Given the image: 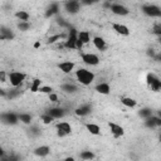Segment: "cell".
<instances>
[{
	"label": "cell",
	"instance_id": "6da1fadb",
	"mask_svg": "<svg viewBox=\"0 0 161 161\" xmlns=\"http://www.w3.org/2000/svg\"><path fill=\"white\" fill-rule=\"evenodd\" d=\"M75 78L82 86H91L96 75L92 70H88L87 68H79L75 70Z\"/></svg>",
	"mask_w": 161,
	"mask_h": 161
},
{
	"label": "cell",
	"instance_id": "7a4b0ae2",
	"mask_svg": "<svg viewBox=\"0 0 161 161\" xmlns=\"http://www.w3.org/2000/svg\"><path fill=\"white\" fill-rule=\"evenodd\" d=\"M25 78H26V74L23 72H18V70H13L8 74V80L13 88H19L24 83Z\"/></svg>",
	"mask_w": 161,
	"mask_h": 161
},
{
	"label": "cell",
	"instance_id": "3957f363",
	"mask_svg": "<svg viewBox=\"0 0 161 161\" xmlns=\"http://www.w3.org/2000/svg\"><path fill=\"white\" fill-rule=\"evenodd\" d=\"M77 40H78V30L74 28L69 29L68 36L64 40V48L67 49H77Z\"/></svg>",
	"mask_w": 161,
	"mask_h": 161
},
{
	"label": "cell",
	"instance_id": "277c9868",
	"mask_svg": "<svg viewBox=\"0 0 161 161\" xmlns=\"http://www.w3.org/2000/svg\"><path fill=\"white\" fill-rule=\"evenodd\" d=\"M142 13L148 18H160L161 19V8L155 4L142 5Z\"/></svg>",
	"mask_w": 161,
	"mask_h": 161
},
{
	"label": "cell",
	"instance_id": "5b68a950",
	"mask_svg": "<svg viewBox=\"0 0 161 161\" xmlns=\"http://www.w3.org/2000/svg\"><path fill=\"white\" fill-rule=\"evenodd\" d=\"M146 82H147V86L153 91V92H158L161 91V79L155 75L153 73H148L146 75Z\"/></svg>",
	"mask_w": 161,
	"mask_h": 161
},
{
	"label": "cell",
	"instance_id": "8992f818",
	"mask_svg": "<svg viewBox=\"0 0 161 161\" xmlns=\"http://www.w3.org/2000/svg\"><path fill=\"white\" fill-rule=\"evenodd\" d=\"M64 6V10L70 14V15H74V14H78L80 11V8H82V3L80 1H77V0H73V1H65L63 4Z\"/></svg>",
	"mask_w": 161,
	"mask_h": 161
},
{
	"label": "cell",
	"instance_id": "52a82bcc",
	"mask_svg": "<svg viewBox=\"0 0 161 161\" xmlns=\"http://www.w3.org/2000/svg\"><path fill=\"white\" fill-rule=\"evenodd\" d=\"M55 128H57L58 137H64V136H68V135L72 133V126H70V123H68L65 121L58 122L55 125Z\"/></svg>",
	"mask_w": 161,
	"mask_h": 161
},
{
	"label": "cell",
	"instance_id": "ba28073f",
	"mask_svg": "<svg viewBox=\"0 0 161 161\" xmlns=\"http://www.w3.org/2000/svg\"><path fill=\"white\" fill-rule=\"evenodd\" d=\"M80 58H82V62L84 64H87V65L94 67V65H98L99 64V58L94 53H83L80 55Z\"/></svg>",
	"mask_w": 161,
	"mask_h": 161
},
{
	"label": "cell",
	"instance_id": "9c48e42d",
	"mask_svg": "<svg viewBox=\"0 0 161 161\" xmlns=\"http://www.w3.org/2000/svg\"><path fill=\"white\" fill-rule=\"evenodd\" d=\"M0 118H1V122L3 123L10 125V126L16 125L19 122V116L15 114V113H13V112H3L1 116H0Z\"/></svg>",
	"mask_w": 161,
	"mask_h": 161
},
{
	"label": "cell",
	"instance_id": "30bf717a",
	"mask_svg": "<svg viewBox=\"0 0 161 161\" xmlns=\"http://www.w3.org/2000/svg\"><path fill=\"white\" fill-rule=\"evenodd\" d=\"M109 10L114 15H118V16H126V15L130 14V10L125 5H122V4H112Z\"/></svg>",
	"mask_w": 161,
	"mask_h": 161
},
{
	"label": "cell",
	"instance_id": "8fae6325",
	"mask_svg": "<svg viewBox=\"0 0 161 161\" xmlns=\"http://www.w3.org/2000/svg\"><path fill=\"white\" fill-rule=\"evenodd\" d=\"M143 126L147 128H157L161 127V118L156 114V116H151L148 118H146L143 121Z\"/></svg>",
	"mask_w": 161,
	"mask_h": 161
},
{
	"label": "cell",
	"instance_id": "7c38bea8",
	"mask_svg": "<svg viewBox=\"0 0 161 161\" xmlns=\"http://www.w3.org/2000/svg\"><path fill=\"white\" fill-rule=\"evenodd\" d=\"M108 126H109L111 133H112V136H113L114 138H119V137H122V136L125 135V128H123L121 125L114 123V122H109Z\"/></svg>",
	"mask_w": 161,
	"mask_h": 161
},
{
	"label": "cell",
	"instance_id": "4fadbf2b",
	"mask_svg": "<svg viewBox=\"0 0 161 161\" xmlns=\"http://www.w3.org/2000/svg\"><path fill=\"white\" fill-rule=\"evenodd\" d=\"M112 29H113L117 34H119V35H122V36H128V35L131 34V30L128 29V26L125 25V24H121V23H113V24H112Z\"/></svg>",
	"mask_w": 161,
	"mask_h": 161
},
{
	"label": "cell",
	"instance_id": "5bb4252c",
	"mask_svg": "<svg viewBox=\"0 0 161 161\" xmlns=\"http://www.w3.org/2000/svg\"><path fill=\"white\" fill-rule=\"evenodd\" d=\"M45 113H48V114H49L50 117H53L54 119H60V118H63V117L65 116V111H64V108H62V107H52V108L47 109Z\"/></svg>",
	"mask_w": 161,
	"mask_h": 161
},
{
	"label": "cell",
	"instance_id": "9a60e30c",
	"mask_svg": "<svg viewBox=\"0 0 161 161\" xmlns=\"http://www.w3.org/2000/svg\"><path fill=\"white\" fill-rule=\"evenodd\" d=\"M91 112H92V106H91L89 103L80 104L79 107H77V108L74 109V113H75L77 116H79V117H86V116L91 114Z\"/></svg>",
	"mask_w": 161,
	"mask_h": 161
},
{
	"label": "cell",
	"instance_id": "2e32d148",
	"mask_svg": "<svg viewBox=\"0 0 161 161\" xmlns=\"http://www.w3.org/2000/svg\"><path fill=\"white\" fill-rule=\"evenodd\" d=\"M74 67H75V64H74L73 62H70V60H64V62H62V63L58 64V68H59L60 72L64 73V74L72 73L73 69H74Z\"/></svg>",
	"mask_w": 161,
	"mask_h": 161
},
{
	"label": "cell",
	"instance_id": "e0dca14e",
	"mask_svg": "<svg viewBox=\"0 0 161 161\" xmlns=\"http://www.w3.org/2000/svg\"><path fill=\"white\" fill-rule=\"evenodd\" d=\"M14 38H15V35L9 28H6L5 25L0 26V39L1 40H13Z\"/></svg>",
	"mask_w": 161,
	"mask_h": 161
},
{
	"label": "cell",
	"instance_id": "ac0fdd59",
	"mask_svg": "<svg viewBox=\"0 0 161 161\" xmlns=\"http://www.w3.org/2000/svg\"><path fill=\"white\" fill-rule=\"evenodd\" d=\"M92 42H93V45H94L98 50L104 52V50L107 49V43H106V40H104L102 36H94V38L92 39Z\"/></svg>",
	"mask_w": 161,
	"mask_h": 161
},
{
	"label": "cell",
	"instance_id": "d6986e66",
	"mask_svg": "<svg viewBox=\"0 0 161 161\" xmlns=\"http://www.w3.org/2000/svg\"><path fill=\"white\" fill-rule=\"evenodd\" d=\"M50 153V147L47 146V145H42V146H38L35 150H34V155L38 156V157H45Z\"/></svg>",
	"mask_w": 161,
	"mask_h": 161
},
{
	"label": "cell",
	"instance_id": "ffe728a7",
	"mask_svg": "<svg viewBox=\"0 0 161 161\" xmlns=\"http://www.w3.org/2000/svg\"><path fill=\"white\" fill-rule=\"evenodd\" d=\"M59 11V3H52L45 9V18H52L53 15H57Z\"/></svg>",
	"mask_w": 161,
	"mask_h": 161
},
{
	"label": "cell",
	"instance_id": "44dd1931",
	"mask_svg": "<svg viewBox=\"0 0 161 161\" xmlns=\"http://www.w3.org/2000/svg\"><path fill=\"white\" fill-rule=\"evenodd\" d=\"M60 89L64 92V93H68V94H72V93H75L78 91V87L74 84V83H70V82H67V83H63L60 86Z\"/></svg>",
	"mask_w": 161,
	"mask_h": 161
},
{
	"label": "cell",
	"instance_id": "7402d4cb",
	"mask_svg": "<svg viewBox=\"0 0 161 161\" xmlns=\"http://www.w3.org/2000/svg\"><path fill=\"white\" fill-rule=\"evenodd\" d=\"M94 89H96V92H98L99 94H109V92H111V87H109V84L108 83H106V82H102V83H98L96 87H94Z\"/></svg>",
	"mask_w": 161,
	"mask_h": 161
},
{
	"label": "cell",
	"instance_id": "603a6c76",
	"mask_svg": "<svg viewBox=\"0 0 161 161\" xmlns=\"http://www.w3.org/2000/svg\"><path fill=\"white\" fill-rule=\"evenodd\" d=\"M78 40H79L83 45L88 44V43L91 42V34H89V31H87V30H80V31H78Z\"/></svg>",
	"mask_w": 161,
	"mask_h": 161
},
{
	"label": "cell",
	"instance_id": "cb8c5ba5",
	"mask_svg": "<svg viewBox=\"0 0 161 161\" xmlns=\"http://www.w3.org/2000/svg\"><path fill=\"white\" fill-rule=\"evenodd\" d=\"M121 103L127 108H135L137 106V101L132 97H121Z\"/></svg>",
	"mask_w": 161,
	"mask_h": 161
},
{
	"label": "cell",
	"instance_id": "d4e9b609",
	"mask_svg": "<svg viewBox=\"0 0 161 161\" xmlns=\"http://www.w3.org/2000/svg\"><path fill=\"white\" fill-rule=\"evenodd\" d=\"M86 128H87V131H88L91 135L97 136V135L101 133V128H99V126L96 125V123H91V122H88V123H86Z\"/></svg>",
	"mask_w": 161,
	"mask_h": 161
},
{
	"label": "cell",
	"instance_id": "484cf974",
	"mask_svg": "<svg viewBox=\"0 0 161 161\" xmlns=\"http://www.w3.org/2000/svg\"><path fill=\"white\" fill-rule=\"evenodd\" d=\"M15 18H16L19 21H29L30 15H29V13L25 11V10H18V11L15 13Z\"/></svg>",
	"mask_w": 161,
	"mask_h": 161
},
{
	"label": "cell",
	"instance_id": "4316f807",
	"mask_svg": "<svg viewBox=\"0 0 161 161\" xmlns=\"http://www.w3.org/2000/svg\"><path fill=\"white\" fill-rule=\"evenodd\" d=\"M18 116H19V121H20L21 123H24V125H31L33 116H31L30 113H25V112H23V113L18 114Z\"/></svg>",
	"mask_w": 161,
	"mask_h": 161
},
{
	"label": "cell",
	"instance_id": "83f0119b",
	"mask_svg": "<svg viewBox=\"0 0 161 161\" xmlns=\"http://www.w3.org/2000/svg\"><path fill=\"white\" fill-rule=\"evenodd\" d=\"M138 116H140L141 118L146 119V118H148V117L153 116V114H152V109H151V108H148V107H143V108H141V109L138 111Z\"/></svg>",
	"mask_w": 161,
	"mask_h": 161
},
{
	"label": "cell",
	"instance_id": "f1b7e54d",
	"mask_svg": "<svg viewBox=\"0 0 161 161\" xmlns=\"http://www.w3.org/2000/svg\"><path fill=\"white\" fill-rule=\"evenodd\" d=\"M79 157H80L82 160H84V161H91V160L94 158V153H93L92 151L84 150V151H82V152L79 153Z\"/></svg>",
	"mask_w": 161,
	"mask_h": 161
},
{
	"label": "cell",
	"instance_id": "f546056e",
	"mask_svg": "<svg viewBox=\"0 0 161 161\" xmlns=\"http://www.w3.org/2000/svg\"><path fill=\"white\" fill-rule=\"evenodd\" d=\"M40 87H42V80L40 79L35 78V79L31 80V84H30V91L31 92H39Z\"/></svg>",
	"mask_w": 161,
	"mask_h": 161
},
{
	"label": "cell",
	"instance_id": "4dcf8cb0",
	"mask_svg": "<svg viewBox=\"0 0 161 161\" xmlns=\"http://www.w3.org/2000/svg\"><path fill=\"white\" fill-rule=\"evenodd\" d=\"M16 26H18V29L20 31H26V30H29L31 28V24L29 21H19Z\"/></svg>",
	"mask_w": 161,
	"mask_h": 161
},
{
	"label": "cell",
	"instance_id": "1f68e13d",
	"mask_svg": "<svg viewBox=\"0 0 161 161\" xmlns=\"http://www.w3.org/2000/svg\"><path fill=\"white\" fill-rule=\"evenodd\" d=\"M28 132H29V135H30V136H33V137H36V136H39V135H40V128H39L38 126L33 125V126H30V127H29Z\"/></svg>",
	"mask_w": 161,
	"mask_h": 161
},
{
	"label": "cell",
	"instance_id": "d6a6232c",
	"mask_svg": "<svg viewBox=\"0 0 161 161\" xmlns=\"http://www.w3.org/2000/svg\"><path fill=\"white\" fill-rule=\"evenodd\" d=\"M40 119H42V122H43V123H45V125H50V123L54 121V118H53V117H50L48 113H43V114L40 116Z\"/></svg>",
	"mask_w": 161,
	"mask_h": 161
},
{
	"label": "cell",
	"instance_id": "836d02e7",
	"mask_svg": "<svg viewBox=\"0 0 161 161\" xmlns=\"http://www.w3.org/2000/svg\"><path fill=\"white\" fill-rule=\"evenodd\" d=\"M20 94V89L19 88H13V89H10L9 92H8V98H10V99H13V98H15V97H18Z\"/></svg>",
	"mask_w": 161,
	"mask_h": 161
},
{
	"label": "cell",
	"instance_id": "e575fe53",
	"mask_svg": "<svg viewBox=\"0 0 161 161\" xmlns=\"http://www.w3.org/2000/svg\"><path fill=\"white\" fill-rule=\"evenodd\" d=\"M152 33L157 36H161V23H156L152 26Z\"/></svg>",
	"mask_w": 161,
	"mask_h": 161
},
{
	"label": "cell",
	"instance_id": "d590c367",
	"mask_svg": "<svg viewBox=\"0 0 161 161\" xmlns=\"http://www.w3.org/2000/svg\"><path fill=\"white\" fill-rule=\"evenodd\" d=\"M39 92H40V93H45V94L49 96L50 93H53V88L49 87V86H42L40 89H39Z\"/></svg>",
	"mask_w": 161,
	"mask_h": 161
},
{
	"label": "cell",
	"instance_id": "8d00e7d4",
	"mask_svg": "<svg viewBox=\"0 0 161 161\" xmlns=\"http://www.w3.org/2000/svg\"><path fill=\"white\" fill-rule=\"evenodd\" d=\"M62 34H54V35H52V36H49L48 38V43L49 44H53V43H55L57 40H59V39H62Z\"/></svg>",
	"mask_w": 161,
	"mask_h": 161
},
{
	"label": "cell",
	"instance_id": "74e56055",
	"mask_svg": "<svg viewBox=\"0 0 161 161\" xmlns=\"http://www.w3.org/2000/svg\"><path fill=\"white\" fill-rule=\"evenodd\" d=\"M146 54L148 55V57H151L152 59H155V57H156V52H155V49H152V48H148L147 50H146Z\"/></svg>",
	"mask_w": 161,
	"mask_h": 161
},
{
	"label": "cell",
	"instance_id": "f35d334b",
	"mask_svg": "<svg viewBox=\"0 0 161 161\" xmlns=\"http://www.w3.org/2000/svg\"><path fill=\"white\" fill-rule=\"evenodd\" d=\"M48 97H49V101H50V102H54V103H55V102H58V94H55L54 92H53V93H50Z\"/></svg>",
	"mask_w": 161,
	"mask_h": 161
},
{
	"label": "cell",
	"instance_id": "ab89813d",
	"mask_svg": "<svg viewBox=\"0 0 161 161\" xmlns=\"http://www.w3.org/2000/svg\"><path fill=\"white\" fill-rule=\"evenodd\" d=\"M58 24H59V25H62V26H68V28L70 29V25H69L68 23H65V21H64V19H62V18H60V19H58Z\"/></svg>",
	"mask_w": 161,
	"mask_h": 161
},
{
	"label": "cell",
	"instance_id": "60d3db41",
	"mask_svg": "<svg viewBox=\"0 0 161 161\" xmlns=\"http://www.w3.org/2000/svg\"><path fill=\"white\" fill-rule=\"evenodd\" d=\"M5 77H6V73H5L4 70H1V72H0V80H1V82H5Z\"/></svg>",
	"mask_w": 161,
	"mask_h": 161
},
{
	"label": "cell",
	"instance_id": "b9f144b4",
	"mask_svg": "<svg viewBox=\"0 0 161 161\" xmlns=\"http://www.w3.org/2000/svg\"><path fill=\"white\" fill-rule=\"evenodd\" d=\"M155 60H157V62H160V63H161V52H158V53L156 54V57H155Z\"/></svg>",
	"mask_w": 161,
	"mask_h": 161
},
{
	"label": "cell",
	"instance_id": "7bdbcfd3",
	"mask_svg": "<svg viewBox=\"0 0 161 161\" xmlns=\"http://www.w3.org/2000/svg\"><path fill=\"white\" fill-rule=\"evenodd\" d=\"M64 161H75V160H74V157L69 156V157H65V158H64Z\"/></svg>",
	"mask_w": 161,
	"mask_h": 161
},
{
	"label": "cell",
	"instance_id": "ee69618b",
	"mask_svg": "<svg viewBox=\"0 0 161 161\" xmlns=\"http://www.w3.org/2000/svg\"><path fill=\"white\" fill-rule=\"evenodd\" d=\"M39 47H40V43H39V42H36V43L34 44V48H39Z\"/></svg>",
	"mask_w": 161,
	"mask_h": 161
},
{
	"label": "cell",
	"instance_id": "f6af8a7d",
	"mask_svg": "<svg viewBox=\"0 0 161 161\" xmlns=\"http://www.w3.org/2000/svg\"><path fill=\"white\" fill-rule=\"evenodd\" d=\"M157 116L161 118V109H160V111H157Z\"/></svg>",
	"mask_w": 161,
	"mask_h": 161
},
{
	"label": "cell",
	"instance_id": "bcb514c9",
	"mask_svg": "<svg viewBox=\"0 0 161 161\" xmlns=\"http://www.w3.org/2000/svg\"><path fill=\"white\" fill-rule=\"evenodd\" d=\"M158 42H160V44H161V36H158Z\"/></svg>",
	"mask_w": 161,
	"mask_h": 161
},
{
	"label": "cell",
	"instance_id": "7dc6e473",
	"mask_svg": "<svg viewBox=\"0 0 161 161\" xmlns=\"http://www.w3.org/2000/svg\"><path fill=\"white\" fill-rule=\"evenodd\" d=\"M158 140H160V141H161V133H160V136H158Z\"/></svg>",
	"mask_w": 161,
	"mask_h": 161
}]
</instances>
